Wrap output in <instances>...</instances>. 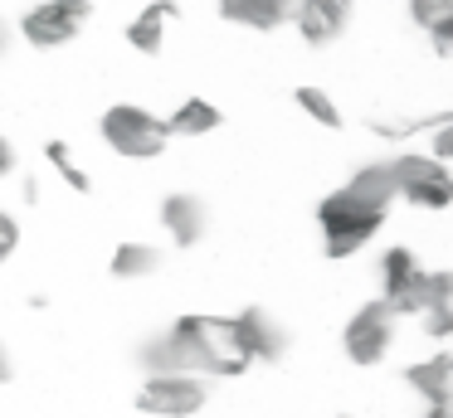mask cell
<instances>
[{
    "label": "cell",
    "instance_id": "cell-7",
    "mask_svg": "<svg viewBox=\"0 0 453 418\" xmlns=\"http://www.w3.org/2000/svg\"><path fill=\"white\" fill-rule=\"evenodd\" d=\"M93 15H98L93 0H35L20 15V34L35 49H59V44H73L93 25Z\"/></svg>",
    "mask_w": 453,
    "mask_h": 418
},
{
    "label": "cell",
    "instance_id": "cell-21",
    "mask_svg": "<svg viewBox=\"0 0 453 418\" xmlns=\"http://www.w3.org/2000/svg\"><path fill=\"white\" fill-rule=\"evenodd\" d=\"M404 5H410V19H414V25L429 29V34L453 19V0H404Z\"/></svg>",
    "mask_w": 453,
    "mask_h": 418
},
{
    "label": "cell",
    "instance_id": "cell-12",
    "mask_svg": "<svg viewBox=\"0 0 453 418\" xmlns=\"http://www.w3.org/2000/svg\"><path fill=\"white\" fill-rule=\"evenodd\" d=\"M297 5L303 0H219V15L239 29H254V34H273V29L293 25Z\"/></svg>",
    "mask_w": 453,
    "mask_h": 418
},
{
    "label": "cell",
    "instance_id": "cell-8",
    "mask_svg": "<svg viewBox=\"0 0 453 418\" xmlns=\"http://www.w3.org/2000/svg\"><path fill=\"white\" fill-rule=\"evenodd\" d=\"M424 292H429V268L419 262V253L395 243L380 258V301L395 316H419L424 311Z\"/></svg>",
    "mask_w": 453,
    "mask_h": 418
},
{
    "label": "cell",
    "instance_id": "cell-5",
    "mask_svg": "<svg viewBox=\"0 0 453 418\" xmlns=\"http://www.w3.org/2000/svg\"><path fill=\"white\" fill-rule=\"evenodd\" d=\"M395 340H400V316L380 297L361 301L342 326V350L351 365H380V360H390Z\"/></svg>",
    "mask_w": 453,
    "mask_h": 418
},
{
    "label": "cell",
    "instance_id": "cell-9",
    "mask_svg": "<svg viewBox=\"0 0 453 418\" xmlns=\"http://www.w3.org/2000/svg\"><path fill=\"white\" fill-rule=\"evenodd\" d=\"M234 331L244 346L249 365H283L293 350V331L283 326V316H273L268 307H244L234 311Z\"/></svg>",
    "mask_w": 453,
    "mask_h": 418
},
{
    "label": "cell",
    "instance_id": "cell-24",
    "mask_svg": "<svg viewBox=\"0 0 453 418\" xmlns=\"http://www.w3.org/2000/svg\"><path fill=\"white\" fill-rule=\"evenodd\" d=\"M15 171H20V151L11 146V136H0V180L15 175Z\"/></svg>",
    "mask_w": 453,
    "mask_h": 418
},
{
    "label": "cell",
    "instance_id": "cell-25",
    "mask_svg": "<svg viewBox=\"0 0 453 418\" xmlns=\"http://www.w3.org/2000/svg\"><path fill=\"white\" fill-rule=\"evenodd\" d=\"M11 379H15V360L5 350V340H0V384H11Z\"/></svg>",
    "mask_w": 453,
    "mask_h": 418
},
{
    "label": "cell",
    "instance_id": "cell-18",
    "mask_svg": "<svg viewBox=\"0 0 453 418\" xmlns=\"http://www.w3.org/2000/svg\"><path fill=\"white\" fill-rule=\"evenodd\" d=\"M293 97H297V107H303V112L312 117L317 126H326V132H342V126H346L342 107H336V103H332V93H322L317 83H303V87H293Z\"/></svg>",
    "mask_w": 453,
    "mask_h": 418
},
{
    "label": "cell",
    "instance_id": "cell-2",
    "mask_svg": "<svg viewBox=\"0 0 453 418\" xmlns=\"http://www.w3.org/2000/svg\"><path fill=\"white\" fill-rule=\"evenodd\" d=\"M151 375H200V379H239L249 369V355L239 346L234 316H219V311H186L176 316L171 336H161L157 346L147 350Z\"/></svg>",
    "mask_w": 453,
    "mask_h": 418
},
{
    "label": "cell",
    "instance_id": "cell-1",
    "mask_svg": "<svg viewBox=\"0 0 453 418\" xmlns=\"http://www.w3.org/2000/svg\"><path fill=\"white\" fill-rule=\"evenodd\" d=\"M395 204V185H390V165L371 161L351 175L346 185H336L332 194L317 200V229H322V253L336 262L356 258L375 233L385 229Z\"/></svg>",
    "mask_w": 453,
    "mask_h": 418
},
{
    "label": "cell",
    "instance_id": "cell-17",
    "mask_svg": "<svg viewBox=\"0 0 453 418\" xmlns=\"http://www.w3.org/2000/svg\"><path fill=\"white\" fill-rule=\"evenodd\" d=\"M219 126H225V112H219L210 97H186V103H176V112L166 117L171 141H176V136H210V132H219Z\"/></svg>",
    "mask_w": 453,
    "mask_h": 418
},
{
    "label": "cell",
    "instance_id": "cell-15",
    "mask_svg": "<svg viewBox=\"0 0 453 418\" xmlns=\"http://www.w3.org/2000/svg\"><path fill=\"white\" fill-rule=\"evenodd\" d=\"M424 336L434 340H453V268L429 272V292H424Z\"/></svg>",
    "mask_w": 453,
    "mask_h": 418
},
{
    "label": "cell",
    "instance_id": "cell-22",
    "mask_svg": "<svg viewBox=\"0 0 453 418\" xmlns=\"http://www.w3.org/2000/svg\"><path fill=\"white\" fill-rule=\"evenodd\" d=\"M15 248H20V219L11 209H0V268L15 258Z\"/></svg>",
    "mask_w": 453,
    "mask_h": 418
},
{
    "label": "cell",
    "instance_id": "cell-14",
    "mask_svg": "<svg viewBox=\"0 0 453 418\" xmlns=\"http://www.w3.org/2000/svg\"><path fill=\"white\" fill-rule=\"evenodd\" d=\"M180 19V0H151V5H142V15L132 19L122 34H127V44L137 49V54H161L166 49V29Z\"/></svg>",
    "mask_w": 453,
    "mask_h": 418
},
{
    "label": "cell",
    "instance_id": "cell-26",
    "mask_svg": "<svg viewBox=\"0 0 453 418\" xmlns=\"http://www.w3.org/2000/svg\"><path fill=\"white\" fill-rule=\"evenodd\" d=\"M5 49H11V25H5V15H0V58H5Z\"/></svg>",
    "mask_w": 453,
    "mask_h": 418
},
{
    "label": "cell",
    "instance_id": "cell-11",
    "mask_svg": "<svg viewBox=\"0 0 453 418\" xmlns=\"http://www.w3.org/2000/svg\"><path fill=\"white\" fill-rule=\"evenodd\" d=\"M210 200L205 194H190V190H176L161 200V229L171 233L176 248H196V243L210 239Z\"/></svg>",
    "mask_w": 453,
    "mask_h": 418
},
{
    "label": "cell",
    "instance_id": "cell-20",
    "mask_svg": "<svg viewBox=\"0 0 453 418\" xmlns=\"http://www.w3.org/2000/svg\"><path fill=\"white\" fill-rule=\"evenodd\" d=\"M414 132H429V146H434V161L449 165L453 161V112H434V117H414Z\"/></svg>",
    "mask_w": 453,
    "mask_h": 418
},
{
    "label": "cell",
    "instance_id": "cell-27",
    "mask_svg": "<svg viewBox=\"0 0 453 418\" xmlns=\"http://www.w3.org/2000/svg\"><path fill=\"white\" fill-rule=\"evenodd\" d=\"M424 418H453V408H429Z\"/></svg>",
    "mask_w": 453,
    "mask_h": 418
},
{
    "label": "cell",
    "instance_id": "cell-16",
    "mask_svg": "<svg viewBox=\"0 0 453 418\" xmlns=\"http://www.w3.org/2000/svg\"><path fill=\"white\" fill-rule=\"evenodd\" d=\"M166 268V253L157 248V243H142V239H127L112 248L108 258V272L118 282H137V277H157V272Z\"/></svg>",
    "mask_w": 453,
    "mask_h": 418
},
{
    "label": "cell",
    "instance_id": "cell-3",
    "mask_svg": "<svg viewBox=\"0 0 453 418\" xmlns=\"http://www.w3.org/2000/svg\"><path fill=\"white\" fill-rule=\"evenodd\" d=\"M98 132L108 141V151H118L122 161H157L161 151L171 146V132H166V117L147 112L137 103H118L98 117Z\"/></svg>",
    "mask_w": 453,
    "mask_h": 418
},
{
    "label": "cell",
    "instance_id": "cell-19",
    "mask_svg": "<svg viewBox=\"0 0 453 418\" xmlns=\"http://www.w3.org/2000/svg\"><path fill=\"white\" fill-rule=\"evenodd\" d=\"M44 161L54 165V175H59V180L69 185L73 194H88V190H93L88 171L79 165V156H73V146H69V141H44Z\"/></svg>",
    "mask_w": 453,
    "mask_h": 418
},
{
    "label": "cell",
    "instance_id": "cell-28",
    "mask_svg": "<svg viewBox=\"0 0 453 418\" xmlns=\"http://www.w3.org/2000/svg\"><path fill=\"white\" fill-rule=\"evenodd\" d=\"M342 418H356V414H342Z\"/></svg>",
    "mask_w": 453,
    "mask_h": 418
},
{
    "label": "cell",
    "instance_id": "cell-10",
    "mask_svg": "<svg viewBox=\"0 0 453 418\" xmlns=\"http://www.w3.org/2000/svg\"><path fill=\"white\" fill-rule=\"evenodd\" d=\"M303 44L312 49H332L336 39H346V29L356 25V0H303L293 15Z\"/></svg>",
    "mask_w": 453,
    "mask_h": 418
},
{
    "label": "cell",
    "instance_id": "cell-6",
    "mask_svg": "<svg viewBox=\"0 0 453 418\" xmlns=\"http://www.w3.org/2000/svg\"><path fill=\"white\" fill-rule=\"evenodd\" d=\"M210 394H215L210 379L166 369V375H147V379H142L137 414H147V418H196L200 408L210 404Z\"/></svg>",
    "mask_w": 453,
    "mask_h": 418
},
{
    "label": "cell",
    "instance_id": "cell-13",
    "mask_svg": "<svg viewBox=\"0 0 453 418\" xmlns=\"http://www.w3.org/2000/svg\"><path fill=\"white\" fill-rule=\"evenodd\" d=\"M404 384H410L429 408H453V355L439 350V355H429V360L404 365Z\"/></svg>",
    "mask_w": 453,
    "mask_h": 418
},
{
    "label": "cell",
    "instance_id": "cell-4",
    "mask_svg": "<svg viewBox=\"0 0 453 418\" xmlns=\"http://www.w3.org/2000/svg\"><path fill=\"white\" fill-rule=\"evenodd\" d=\"M385 165H390L395 200L414 204V209H449L453 204V171L434 161L429 151H400Z\"/></svg>",
    "mask_w": 453,
    "mask_h": 418
},
{
    "label": "cell",
    "instance_id": "cell-23",
    "mask_svg": "<svg viewBox=\"0 0 453 418\" xmlns=\"http://www.w3.org/2000/svg\"><path fill=\"white\" fill-rule=\"evenodd\" d=\"M429 39H434V54H439V58H449V64H453V19H449V25H439Z\"/></svg>",
    "mask_w": 453,
    "mask_h": 418
}]
</instances>
